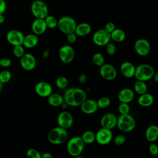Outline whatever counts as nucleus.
<instances>
[{
	"label": "nucleus",
	"mask_w": 158,
	"mask_h": 158,
	"mask_svg": "<svg viewBox=\"0 0 158 158\" xmlns=\"http://www.w3.org/2000/svg\"><path fill=\"white\" fill-rule=\"evenodd\" d=\"M52 155L49 152H44L41 155V158H52Z\"/></svg>",
	"instance_id": "obj_46"
},
{
	"label": "nucleus",
	"mask_w": 158,
	"mask_h": 158,
	"mask_svg": "<svg viewBox=\"0 0 158 158\" xmlns=\"http://www.w3.org/2000/svg\"><path fill=\"white\" fill-rule=\"evenodd\" d=\"M7 4L5 0H0V14H4L6 10Z\"/></svg>",
	"instance_id": "obj_44"
},
{
	"label": "nucleus",
	"mask_w": 158,
	"mask_h": 158,
	"mask_svg": "<svg viewBox=\"0 0 158 158\" xmlns=\"http://www.w3.org/2000/svg\"><path fill=\"white\" fill-rule=\"evenodd\" d=\"M134 49L138 55L144 57L149 53L151 44L146 39L139 38L135 42Z\"/></svg>",
	"instance_id": "obj_8"
},
{
	"label": "nucleus",
	"mask_w": 158,
	"mask_h": 158,
	"mask_svg": "<svg viewBox=\"0 0 158 158\" xmlns=\"http://www.w3.org/2000/svg\"><path fill=\"white\" fill-rule=\"evenodd\" d=\"M117 118L113 113H107L101 118L100 123L102 128L112 130L117 126Z\"/></svg>",
	"instance_id": "obj_14"
},
{
	"label": "nucleus",
	"mask_w": 158,
	"mask_h": 158,
	"mask_svg": "<svg viewBox=\"0 0 158 158\" xmlns=\"http://www.w3.org/2000/svg\"><path fill=\"white\" fill-rule=\"evenodd\" d=\"M110 37L111 40L117 43H120L125 40L126 38V34L123 30L115 28V30L110 33Z\"/></svg>",
	"instance_id": "obj_27"
},
{
	"label": "nucleus",
	"mask_w": 158,
	"mask_h": 158,
	"mask_svg": "<svg viewBox=\"0 0 158 158\" xmlns=\"http://www.w3.org/2000/svg\"><path fill=\"white\" fill-rule=\"evenodd\" d=\"M99 74L104 79L109 81L114 80L117 76L115 68L110 64H104L99 67Z\"/></svg>",
	"instance_id": "obj_10"
},
{
	"label": "nucleus",
	"mask_w": 158,
	"mask_h": 158,
	"mask_svg": "<svg viewBox=\"0 0 158 158\" xmlns=\"http://www.w3.org/2000/svg\"><path fill=\"white\" fill-rule=\"evenodd\" d=\"M72 96L73 99L75 106H80V105L86 99V94L85 91L79 88H72Z\"/></svg>",
	"instance_id": "obj_18"
},
{
	"label": "nucleus",
	"mask_w": 158,
	"mask_h": 158,
	"mask_svg": "<svg viewBox=\"0 0 158 158\" xmlns=\"http://www.w3.org/2000/svg\"><path fill=\"white\" fill-rule=\"evenodd\" d=\"M20 63L21 67L25 70H31L35 69L36 61L35 56L30 53H25L21 57Z\"/></svg>",
	"instance_id": "obj_13"
},
{
	"label": "nucleus",
	"mask_w": 158,
	"mask_h": 158,
	"mask_svg": "<svg viewBox=\"0 0 158 158\" xmlns=\"http://www.w3.org/2000/svg\"><path fill=\"white\" fill-rule=\"evenodd\" d=\"M122 74L126 78H131L135 76L136 67L130 62H123L120 67Z\"/></svg>",
	"instance_id": "obj_19"
},
{
	"label": "nucleus",
	"mask_w": 158,
	"mask_h": 158,
	"mask_svg": "<svg viewBox=\"0 0 158 158\" xmlns=\"http://www.w3.org/2000/svg\"><path fill=\"white\" fill-rule=\"evenodd\" d=\"M36 93L41 97H48L52 92L51 85L46 81L38 82L35 88Z\"/></svg>",
	"instance_id": "obj_15"
},
{
	"label": "nucleus",
	"mask_w": 158,
	"mask_h": 158,
	"mask_svg": "<svg viewBox=\"0 0 158 158\" xmlns=\"http://www.w3.org/2000/svg\"><path fill=\"white\" fill-rule=\"evenodd\" d=\"M11 79V73L7 70H2L0 72V81L2 83H6Z\"/></svg>",
	"instance_id": "obj_33"
},
{
	"label": "nucleus",
	"mask_w": 158,
	"mask_h": 158,
	"mask_svg": "<svg viewBox=\"0 0 158 158\" xmlns=\"http://www.w3.org/2000/svg\"><path fill=\"white\" fill-rule=\"evenodd\" d=\"M2 83L0 81V92H1V90H2Z\"/></svg>",
	"instance_id": "obj_49"
},
{
	"label": "nucleus",
	"mask_w": 158,
	"mask_h": 158,
	"mask_svg": "<svg viewBox=\"0 0 158 158\" xmlns=\"http://www.w3.org/2000/svg\"><path fill=\"white\" fill-rule=\"evenodd\" d=\"M118 110L120 114H129L130 106L128 105V103L120 102L118 107Z\"/></svg>",
	"instance_id": "obj_36"
},
{
	"label": "nucleus",
	"mask_w": 158,
	"mask_h": 158,
	"mask_svg": "<svg viewBox=\"0 0 158 158\" xmlns=\"http://www.w3.org/2000/svg\"><path fill=\"white\" fill-rule=\"evenodd\" d=\"M12 61L9 58H2L0 59V66L2 67H8L10 66Z\"/></svg>",
	"instance_id": "obj_40"
},
{
	"label": "nucleus",
	"mask_w": 158,
	"mask_h": 158,
	"mask_svg": "<svg viewBox=\"0 0 158 158\" xmlns=\"http://www.w3.org/2000/svg\"><path fill=\"white\" fill-rule=\"evenodd\" d=\"M146 139L151 142H154L158 139V126L151 125L149 126L145 132Z\"/></svg>",
	"instance_id": "obj_21"
},
{
	"label": "nucleus",
	"mask_w": 158,
	"mask_h": 158,
	"mask_svg": "<svg viewBox=\"0 0 158 158\" xmlns=\"http://www.w3.org/2000/svg\"><path fill=\"white\" fill-rule=\"evenodd\" d=\"M44 20H45V22H46V24L48 28H54L56 27H57L58 20H57V19L52 15L48 14L44 18Z\"/></svg>",
	"instance_id": "obj_30"
},
{
	"label": "nucleus",
	"mask_w": 158,
	"mask_h": 158,
	"mask_svg": "<svg viewBox=\"0 0 158 158\" xmlns=\"http://www.w3.org/2000/svg\"><path fill=\"white\" fill-rule=\"evenodd\" d=\"M48 7L41 0H35L31 4V12L35 18L44 19L48 15Z\"/></svg>",
	"instance_id": "obj_5"
},
{
	"label": "nucleus",
	"mask_w": 158,
	"mask_h": 158,
	"mask_svg": "<svg viewBox=\"0 0 158 158\" xmlns=\"http://www.w3.org/2000/svg\"><path fill=\"white\" fill-rule=\"evenodd\" d=\"M57 122L59 127L67 129L72 126L73 118L70 112L67 111H63L59 114Z\"/></svg>",
	"instance_id": "obj_12"
},
{
	"label": "nucleus",
	"mask_w": 158,
	"mask_h": 158,
	"mask_svg": "<svg viewBox=\"0 0 158 158\" xmlns=\"http://www.w3.org/2000/svg\"><path fill=\"white\" fill-rule=\"evenodd\" d=\"M155 71L149 64H141L136 67L135 77L138 80L146 81L153 77Z\"/></svg>",
	"instance_id": "obj_3"
},
{
	"label": "nucleus",
	"mask_w": 158,
	"mask_h": 158,
	"mask_svg": "<svg viewBox=\"0 0 158 158\" xmlns=\"http://www.w3.org/2000/svg\"><path fill=\"white\" fill-rule=\"evenodd\" d=\"M85 144V143L81 136H73L67 143V152L71 156L78 157L82 153Z\"/></svg>",
	"instance_id": "obj_2"
},
{
	"label": "nucleus",
	"mask_w": 158,
	"mask_h": 158,
	"mask_svg": "<svg viewBox=\"0 0 158 158\" xmlns=\"http://www.w3.org/2000/svg\"><path fill=\"white\" fill-rule=\"evenodd\" d=\"M77 35L75 34V33H70L67 35V40L69 43H74L77 41Z\"/></svg>",
	"instance_id": "obj_42"
},
{
	"label": "nucleus",
	"mask_w": 158,
	"mask_h": 158,
	"mask_svg": "<svg viewBox=\"0 0 158 158\" xmlns=\"http://www.w3.org/2000/svg\"><path fill=\"white\" fill-rule=\"evenodd\" d=\"M110 33L107 32L104 28L96 31L93 35V41L98 46H106L110 42Z\"/></svg>",
	"instance_id": "obj_6"
},
{
	"label": "nucleus",
	"mask_w": 158,
	"mask_h": 158,
	"mask_svg": "<svg viewBox=\"0 0 158 158\" xmlns=\"http://www.w3.org/2000/svg\"><path fill=\"white\" fill-rule=\"evenodd\" d=\"M48 102L49 105L54 107H58L63 104L64 100L63 96L58 93H51L48 99Z\"/></svg>",
	"instance_id": "obj_25"
},
{
	"label": "nucleus",
	"mask_w": 158,
	"mask_h": 158,
	"mask_svg": "<svg viewBox=\"0 0 158 158\" xmlns=\"http://www.w3.org/2000/svg\"><path fill=\"white\" fill-rule=\"evenodd\" d=\"M38 43V38L36 35L28 34L24 36L23 45L27 48H33Z\"/></svg>",
	"instance_id": "obj_24"
},
{
	"label": "nucleus",
	"mask_w": 158,
	"mask_h": 158,
	"mask_svg": "<svg viewBox=\"0 0 158 158\" xmlns=\"http://www.w3.org/2000/svg\"><path fill=\"white\" fill-rule=\"evenodd\" d=\"M110 102H111V101H110V98L108 97H106V96L101 97L97 101V104H98V107L101 108V109H105V108L109 107L110 104Z\"/></svg>",
	"instance_id": "obj_32"
},
{
	"label": "nucleus",
	"mask_w": 158,
	"mask_h": 158,
	"mask_svg": "<svg viewBox=\"0 0 158 158\" xmlns=\"http://www.w3.org/2000/svg\"><path fill=\"white\" fill-rule=\"evenodd\" d=\"M56 84L58 88L64 89L66 88L68 85V80L65 77H59L57 78L56 81Z\"/></svg>",
	"instance_id": "obj_34"
},
{
	"label": "nucleus",
	"mask_w": 158,
	"mask_h": 158,
	"mask_svg": "<svg viewBox=\"0 0 158 158\" xmlns=\"http://www.w3.org/2000/svg\"><path fill=\"white\" fill-rule=\"evenodd\" d=\"M81 111L86 114H93L98 109L97 101L94 99H86L81 105Z\"/></svg>",
	"instance_id": "obj_16"
},
{
	"label": "nucleus",
	"mask_w": 158,
	"mask_h": 158,
	"mask_svg": "<svg viewBox=\"0 0 158 158\" xmlns=\"http://www.w3.org/2000/svg\"><path fill=\"white\" fill-rule=\"evenodd\" d=\"M126 141V138L123 135H118L116 136L114 139V143L117 146H121L125 143Z\"/></svg>",
	"instance_id": "obj_39"
},
{
	"label": "nucleus",
	"mask_w": 158,
	"mask_h": 158,
	"mask_svg": "<svg viewBox=\"0 0 158 158\" xmlns=\"http://www.w3.org/2000/svg\"><path fill=\"white\" fill-rule=\"evenodd\" d=\"M91 31V25L86 22H82L77 25L75 33L78 36H85L89 34Z\"/></svg>",
	"instance_id": "obj_22"
},
{
	"label": "nucleus",
	"mask_w": 158,
	"mask_h": 158,
	"mask_svg": "<svg viewBox=\"0 0 158 158\" xmlns=\"http://www.w3.org/2000/svg\"><path fill=\"white\" fill-rule=\"evenodd\" d=\"M78 80H79V82L80 83H82V84L85 83L86 82V81H87V77H86V75L84 73H81L80 74V75H79Z\"/></svg>",
	"instance_id": "obj_45"
},
{
	"label": "nucleus",
	"mask_w": 158,
	"mask_h": 158,
	"mask_svg": "<svg viewBox=\"0 0 158 158\" xmlns=\"http://www.w3.org/2000/svg\"><path fill=\"white\" fill-rule=\"evenodd\" d=\"M115 28V24L113 23V22H108L107 23L106 25H105V27H104V29L109 33H111L112 32Z\"/></svg>",
	"instance_id": "obj_43"
},
{
	"label": "nucleus",
	"mask_w": 158,
	"mask_h": 158,
	"mask_svg": "<svg viewBox=\"0 0 158 158\" xmlns=\"http://www.w3.org/2000/svg\"><path fill=\"white\" fill-rule=\"evenodd\" d=\"M81 137L85 144H91L96 139V133L92 131L88 130L85 131Z\"/></svg>",
	"instance_id": "obj_29"
},
{
	"label": "nucleus",
	"mask_w": 158,
	"mask_h": 158,
	"mask_svg": "<svg viewBox=\"0 0 158 158\" xmlns=\"http://www.w3.org/2000/svg\"><path fill=\"white\" fill-rule=\"evenodd\" d=\"M106 50L107 53L110 56H113L115 54L117 51V47L113 43L109 42L106 45Z\"/></svg>",
	"instance_id": "obj_37"
},
{
	"label": "nucleus",
	"mask_w": 158,
	"mask_h": 158,
	"mask_svg": "<svg viewBox=\"0 0 158 158\" xmlns=\"http://www.w3.org/2000/svg\"><path fill=\"white\" fill-rule=\"evenodd\" d=\"M77 25L75 20L73 17L67 15L61 17L57 22V27L60 31L66 35L74 33Z\"/></svg>",
	"instance_id": "obj_4"
},
{
	"label": "nucleus",
	"mask_w": 158,
	"mask_h": 158,
	"mask_svg": "<svg viewBox=\"0 0 158 158\" xmlns=\"http://www.w3.org/2000/svg\"><path fill=\"white\" fill-rule=\"evenodd\" d=\"M5 21V17L3 14H0V24L4 23Z\"/></svg>",
	"instance_id": "obj_48"
},
{
	"label": "nucleus",
	"mask_w": 158,
	"mask_h": 158,
	"mask_svg": "<svg viewBox=\"0 0 158 158\" xmlns=\"http://www.w3.org/2000/svg\"><path fill=\"white\" fill-rule=\"evenodd\" d=\"M24 36L22 32L20 30L13 29L7 33L6 39L9 43L14 46L17 45H23Z\"/></svg>",
	"instance_id": "obj_11"
},
{
	"label": "nucleus",
	"mask_w": 158,
	"mask_h": 158,
	"mask_svg": "<svg viewBox=\"0 0 158 158\" xmlns=\"http://www.w3.org/2000/svg\"><path fill=\"white\" fill-rule=\"evenodd\" d=\"M47 28L44 19L35 18L31 24V30L33 33L36 35L44 33Z\"/></svg>",
	"instance_id": "obj_17"
},
{
	"label": "nucleus",
	"mask_w": 158,
	"mask_h": 158,
	"mask_svg": "<svg viewBox=\"0 0 158 158\" xmlns=\"http://www.w3.org/2000/svg\"><path fill=\"white\" fill-rule=\"evenodd\" d=\"M92 60L93 63L98 67H101L104 64V57L100 52H96L93 54Z\"/></svg>",
	"instance_id": "obj_31"
},
{
	"label": "nucleus",
	"mask_w": 158,
	"mask_h": 158,
	"mask_svg": "<svg viewBox=\"0 0 158 158\" xmlns=\"http://www.w3.org/2000/svg\"><path fill=\"white\" fill-rule=\"evenodd\" d=\"M133 87H134L135 91L139 95L146 93L148 89V87L145 81L138 80H136V81H135Z\"/></svg>",
	"instance_id": "obj_28"
},
{
	"label": "nucleus",
	"mask_w": 158,
	"mask_h": 158,
	"mask_svg": "<svg viewBox=\"0 0 158 158\" xmlns=\"http://www.w3.org/2000/svg\"><path fill=\"white\" fill-rule=\"evenodd\" d=\"M12 52H13V54L14 55V56H15L16 57H19V58H20L25 54V51H24V49H23L22 45L14 46Z\"/></svg>",
	"instance_id": "obj_35"
},
{
	"label": "nucleus",
	"mask_w": 158,
	"mask_h": 158,
	"mask_svg": "<svg viewBox=\"0 0 158 158\" xmlns=\"http://www.w3.org/2000/svg\"><path fill=\"white\" fill-rule=\"evenodd\" d=\"M134 91L128 88L121 89L118 94V99L120 102L129 103L134 99Z\"/></svg>",
	"instance_id": "obj_20"
},
{
	"label": "nucleus",
	"mask_w": 158,
	"mask_h": 158,
	"mask_svg": "<svg viewBox=\"0 0 158 158\" xmlns=\"http://www.w3.org/2000/svg\"><path fill=\"white\" fill-rule=\"evenodd\" d=\"M117 127H118L119 130L123 132H130L135 129L136 127V122L130 123L123 122L117 119Z\"/></svg>",
	"instance_id": "obj_26"
},
{
	"label": "nucleus",
	"mask_w": 158,
	"mask_h": 158,
	"mask_svg": "<svg viewBox=\"0 0 158 158\" xmlns=\"http://www.w3.org/2000/svg\"><path fill=\"white\" fill-rule=\"evenodd\" d=\"M27 157L28 158H41V155L37 150L30 149L27 152Z\"/></svg>",
	"instance_id": "obj_38"
},
{
	"label": "nucleus",
	"mask_w": 158,
	"mask_h": 158,
	"mask_svg": "<svg viewBox=\"0 0 158 158\" xmlns=\"http://www.w3.org/2000/svg\"><path fill=\"white\" fill-rule=\"evenodd\" d=\"M68 134L65 128L60 127H56L53 128L49 132L48 139L49 141L52 144H61L65 143L67 139Z\"/></svg>",
	"instance_id": "obj_1"
},
{
	"label": "nucleus",
	"mask_w": 158,
	"mask_h": 158,
	"mask_svg": "<svg viewBox=\"0 0 158 158\" xmlns=\"http://www.w3.org/2000/svg\"><path fill=\"white\" fill-rule=\"evenodd\" d=\"M152 78H154V80L156 82H158V70H157L156 72H154Z\"/></svg>",
	"instance_id": "obj_47"
},
{
	"label": "nucleus",
	"mask_w": 158,
	"mask_h": 158,
	"mask_svg": "<svg viewBox=\"0 0 158 158\" xmlns=\"http://www.w3.org/2000/svg\"><path fill=\"white\" fill-rule=\"evenodd\" d=\"M149 152L153 155L156 156L158 154V146L157 144L154 143H152L149 146Z\"/></svg>",
	"instance_id": "obj_41"
},
{
	"label": "nucleus",
	"mask_w": 158,
	"mask_h": 158,
	"mask_svg": "<svg viewBox=\"0 0 158 158\" xmlns=\"http://www.w3.org/2000/svg\"><path fill=\"white\" fill-rule=\"evenodd\" d=\"M154 102L153 96L148 93H144L140 94L138 99V103L139 105L143 107H149L151 106Z\"/></svg>",
	"instance_id": "obj_23"
},
{
	"label": "nucleus",
	"mask_w": 158,
	"mask_h": 158,
	"mask_svg": "<svg viewBox=\"0 0 158 158\" xmlns=\"http://www.w3.org/2000/svg\"><path fill=\"white\" fill-rule=\"evenodd\" d=\"M112 138V130L102 128L96 132L95 141L100 145H106L110 143Z\"/></svg>",
	"instance_id": "obj_7"
},
{
	"label": "nucleus",
	"mask_w": 158,
	"mask_h": 158,
	"mask_svg": "<svg viewBox=\"0 0 158 158\" xmlns=\"http://www.w3.org/2000/svg\"><path fill=\"white\" fill-rule=\"evenodd\" d=\"M59 57L60 60L65 64L71 62L75 57V51L73 47L70 45L62 46L59 49Z\"/></svg>",
	"instance_id": "obj_9"
}]
</instances>
